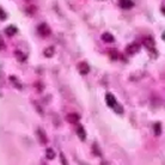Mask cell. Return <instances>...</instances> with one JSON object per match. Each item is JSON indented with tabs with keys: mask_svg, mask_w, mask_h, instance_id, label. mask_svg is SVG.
Here are the masks:
<instances>
[{
	"mask_svg": "<svg viewBox=\"0 0 165 165\" xmlns=\"http://www.w3.org/2000/svg\"><path fill=\"white\" fill-rule=\"evenodd\" d=\"M16 55H17V56H19V58H18V59H19L21 61H24V60H25V55H24V54H22L21 52H16Z\"/></svg>",
	"mask_w": 165,
	"mask_h": 165,
	"instance_id": "15",
	"label": "cell"
},
{
	"mask_svg": "<svg viewBox=\"0 0 165 165\" xmlns=\"http://www.w3.org/2000/svg\"><path fill=\"white\" fill-rule=\"evenodd\" d=\"M46 156H47V159L52 160V159H54L56 154H55V152H54L53 148H47V151H46Z\"/></svg>",
	"mask_w": 165,
	"mask_h": 165,
	"instance_id": "12",
	"label": "cell"
},
{
	"mask_svg": "<svg viewBox=\"0 0 165 165\" xmlns=\"http://www.w3.org/2000/svg\"><path fill=\"white\" fill-rule=\"evenodd\" d=\"M61 160H62V164H67L66 160H65V158H64V154H62V153H61Z\"/></svg>",
	"mask_w": 165,
	"mask_h": 165,
	"instance_id": "19",
	"label": "cell"
},
{
	"mask_svg": "<svg viewBox=\"0 0 165 165\" xmlns=\"http://www.w3.org/2000/svg\"><path fill=\"white\" fill-rule=\"evenodd\" d=\"M0 13H1V21H5L6 19V13H5V11L3 9L0 10Z\"/></svg>",
	"mask_w": 165,
	"mask_h": 165,
	"instance_id": "18",
	"label": "cell"
},
{
	"mask_svg": "<svg viewBox=\"0 0 165 165\" xmlns=\"http://www.w3.org/2000/svg\"><path fill=\"white\" fill-rule=\"evenodd\" d=\"M162 37H163V40H164V41H165V31H164V32H163V36H162Z\"/></svg>",
	"mask_w": 165,
	"mask_h": 165,
	"instance_id": "20",
	"label": "cell"
},
{
	"mask_svg": "<svg viewBox=\"0 0 165 165\" xmlns=\"http://www.w3.org/2000/svg\"><path fill=\"white\" fill-rule=\"evenodd\" d=\"M102 40L104 41V42H108V43H111V42H114V36L111 34H109V32H104L102 35Z\"/></svg>",
	"mask_w": 165,
	"mask_h": 165,
	"instance_id": "10",
	"label": "cell"
},
{
	"mask_svg": "<svg viewBox=\"0 0 165 165\" xmlns=\"http://www.w3.org/2000/svg\"><path fill=\"white\" fill-rule=\"evenodd\" d=\"M114 109H115V111H116V113H119V114H122V113H123V109H122L119 104H116V105L114 107Z\"/></svg>",
	"mask_w": 165,
	"mask_h": 165,
	"instance_id": "16",
	"label": "cell"
},
{
	"mask_svg": "<svg viewBox=\"0 0 165 165\" xmlns=\"http://www.w3.org/2000/svg\"><path fill=\"white\" fill-rule=\"evenodd\" d=\"M120 6L128 10V9L133 7V1H132V0H120Z\"/></svg>",
	"mask_w": 165,
	"mask_h": 165,
	"instance_id": "9",
	"label": "cell"
},
{
	"mask_svg": "<svg viewBox=\"0 0 165 165\" xmlns=\"http://www.w3.org/2000/svg\"><path fill=\"white\" fill-rule=\"evenodd\" d=\"M139 50H140V46H139L138 43H132V44H129V46H127V48H126V52L129 54V55L135 54V53H138Z\"/></svg>",
	"mask_w": 165,
	"mask_h": 165,
	"instance_id": "6",
	"label": "cell"
},
{
	"mask_svg": "<svg viewBox=\"0 0 165 165\" xmlns=\"http://www.w3.org/2000/svg\"><path fill=\"white\" fill-rule=\"evenodd\" d=\"M35 11H36V7H35V6H31V7H29V10L27 9V12H28L29 15H34Z\"/></svg>",
	"mask_w": 165,
	"mask_h": 165,
	"instance_id": "17",
	"label": "cell"
},
{
	"mask_svg": "<svg viewBox=\"0 0 165 165\" xmlns=\"http://www.w3.org/2000/svg\"><path fill=\"white\" fill-rule=\"evenodd\" d=\"M142 44L147 48L148 50H152L154 48V40L151 37V36H147V37H145L144 40H142Z\"/></svg>",
	"mask_w": 165,
	"mask_h": 165,
	"instance_id": "3",
	"label": "cell"
},
{
	"mask_svg": "<svg viewBox=\"0 0 165 165\" xmlns=\"http://www.w3.org/2000/svg\"><path fill=\"white\" fill-rule=\"evenodd\" d=\"M163 12H164V13H165V9H163Z\"/></svg>",
	"mask_w": 165,
	"mask_h": 165,
	"instance_id": "21",
	"label": "cell"
},
{
	"mask_svg": "<svg viewBox=\"0 0 165 165\" xmlns=\"http://www.w3.org/2000/svg\"><path fill=\"white\" fill-rule=\"evenodd\" d=\"M154 132H156V135H159V134L162 133L160 123H156V125H154Z\"/></svg>",
	"mask_w": 165,
	"mask_h": 165,
	"instance_id": "14",
	"label": "cell"
},
{
	"mask_svg": "<svg viewBox=\"0 0 165 165\" xmlns=\"http://www.w3.org/2000/svg\"><path fill=\"white\" fill-rule=\"evenodd\" d=\"M55 53V49H54V47H48L47 49H44V55L47 58H52L53 55Z\"/></svg>",
	"mask_w": 165,
	"mask_h": 165,
	"instance_id": "13",
	"label": "cell"
},
{
	"mask_svg": "<svg viewBox=\"0 0 165 165\" xmlns=\"http://www.w3.org/2000/svg\"><path fill=\"white\" fill-rule=\"evenodd\" d=\"M77 134H78V137H79V139H80L82 141H84L85 138H86V133H85L84 127L80 126V125H78V127H77Z\"/></svg>",
	"mask_w": 165,
	"mask_h": 165,
	"instance_id": "8",
	"label": "cell"
},
{
	"mask_svg": "<svg viewBox=\"0 0 165 165\" xmlns=\"http://www.w3.org/2000/svg\"><path fill=\"white\" fill-rule=\"evenodd\" d=\"M36 137H37L38 141L41 145H46L47 144V135L43 129H41V128H38L37 131H36Z\"/></svg>",
	"mask_w": 165,
	"mask_h": 165,
	"instance_id": "2",
	"label": "cell"
},
{
	"mask_svg": "<svg viewBox=\"0 0 165 165\" xmlns=\"http://www.w3.org/2000/svg\"><path fill=\"white\" fill-rule=\"evenodd\" d=\"M16 32H17V28L15 25H10L5 29V34L7 36H13Z\"/></svg>",
	"mask_w": 165,
	"mask_h": 165,
	"instance_id": "11",
	"label": "cell"
},
{
	"mask_svg": "<svg viewBox=\"0 0 165 165\" xmlns=\"http://www.w3.org/2000/svg\"><path fill=\"white\" fill-rule=\"evenodd\" d=\"M37 32L42 36V37H47V36H49L50 35V28L47 25L46 23H42V24H40L38 25V28H37Z\"/></svg>",
	"mask_w": 165,
	"mask_h": 165,
	"instance_id": "1",
	"label": "cell"
},
{
	"mask_svg": "<svg viewBox=\"0 0 165 165\" xmlns=\"http://www.w3.org/2000/svg\"><path fill=\"white\" fill-rule=\"evenodd\" d=\"M78 71H79V73H80L82 76H85V74H87V73L90 72V67H89V65L86 64V62H79L78 64Z\"/></svg>",
	"mask_w": 165,
	"mask_h": 165,
	"instance_id": "4",
	"label": "cell"
},
{
	"mask_svg": "<svg viewBox=\"0 0 165 165\" xmlns=\"http://www.w3.org/2000/svg\"><path fill=\"white\" fill-rule=\"evenodd\" d=\"M105 101H107V104H108L110 108H114L116 104H117V102H116V98L114 97V95H111V93H107V96H105Z\"/></svg>",
	"mask_w": 165,
	"mask_h": 165,
	"instance_id": "7",
	"label": "cell"
},
{
	"mask_svg": "<svg viewBox=\"0 0 165 165\" xmlns=\"http://www.w3.org/2000/svg\"><path fill=\"white\" fill-rule=\"evenodd\" d=\"M66 120L67 122H70V123H73V125H76L79 122V120H80V116H79L78 114H74V113H71L66 116Z\"/></svg>",
	"mask_w": 165,
	"mask_h": 165,
	"instance_id": "5",
	"label": "cell"
}]
</instances>
